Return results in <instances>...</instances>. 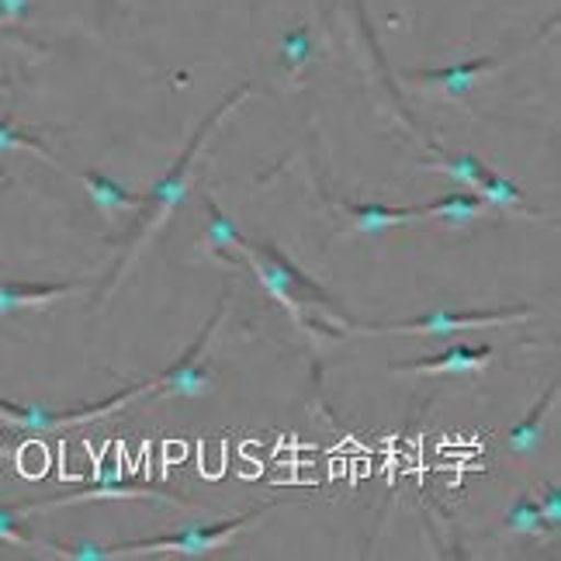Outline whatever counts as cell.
<instances>
[{
    "mask_svg": "<svg viewBox=\"0 0 561 561\" xmlns=\"http://www.w3.org/2000/svg\"><path fill=\"white\" fill-rule=\"evenodd\" d=\"M253 94V88L250 83H243V88H236L232 94H226V101L215 107V112L198 125V133L191 136V142L184 146V153L178 157V163L167 170V174L149 187L146 194H139V205H136V222H133V229H128V236H125V250H122V261H118V267H115V274H112V285H107V291H112L118 280H122V274H125V267L136 261V253L153 240V232L170 219V211H174L181 202H184V194H187V181H191V170H194V160H198V153H202V146H205V139L219 128L229 115H232V107H240L247 98Z\"/></svg>",
    "mask_w": 561,
    "mask_h": 561,
    "instance_id": "cell-1",
    "label": "cell"
},
{
    "mask_svg": "<svg viewBox=\"0 0 561 561\" xmlns=\"http://www.w3.org/2000/svg\"><path fill=\"white\" fill-rule=\"evenodd\" d=\"M240 250L247 253V261H250L256 280H261V285L280 301V306L288 309V316H291L306 333H316V330H319V322L309 316L312 309H319V312L327 309V312H333L336 319H343L340 309H336V301H333L327 291H322L312 277L301 274L280 250H274L271 243H250V240H243Z\"/></svg>",
    "mask_w": 561,
    "mask_h": 561,
    "instance_id": "cell-2",
    "label": "cell"
},
{
    "mask_svg": "<svg viewBox=\"0 0 561 561\" xmlns=\"http://www.w3.org/2000/svg\"><path fill=\"white\" fill-rule=\"evenodd\" d=\"M264 510H250L243 516H232L222 524H202V527H184L163 537H146V541L133 545H115L118 558H146V554H174V558H205L219 548H229V541L240 534L247 524H253Z\"/></svg>",
    "mask_w": 561,
    "mask_h": 561,
    "instance_id": "cell-3",
    "label": "cell"
},
{
    "mask_svg": "<svg viewBox=\"0 0 561 561\" xmlns=\"http://www.w3.org/2000/svg\"><path fill=\"white\" fill-rule=\"evenodd\" d=\"M534 309L530 306H510V309H482V312H423L405 322H388V327H360V333H416V336H455L461 330L474 327H503V322L527 319Z\"/></svg>",
    "mask_w": 561,
    "mask_h": 561,
    "instance_id": "cell-4",
    "label": "cell"
},
{
    "mask_svg": "<svg viewBox=\"0 0 561 561\" xmlns=\"http://www.w3.org/2000/svg\"><path fill=\"white\" fill-rule=\"evenodd\" d=\"M149 385V381H146ZM146 385H133L125 388V392L104 399V402H94V405H83V409H42V405H14V402H4L0 399V416L11 420L14 426L21 430H32V434H46V430H59V426H73V423H88V420H98L104 413H112L122 402H133L139 396H146Z\"/></svg>",
    "mask_w": 561,
    "mask_h": 561,
    "instance_id": "cell-5",
    "label": "cell"
},
{
    "mask_svg": "<svg viewBox=\"0 0 561 561\" xmlns=\"http://www.w3.org/2000/svg\"><path fill=\"white\" fill-rule=\"evenodd\" d=\"M222 316H226V301L219 306V312H215V319L202 330V336L191 343V351L174 364V368H167L157 381L146 385V396H157V399L184 396V399H191V396H205L208 392V388H211V375L205 368V351H208L215 330H219Z\"/></svg>",
    "mask_w": 561,
    "mask_h": 561,
    "instance_id": "cell-6",
    "label": "cell"
},
{
    "mask_svg": "<svg viewBox=\"0 0 561 561\" xmlns=\"http://www.w3.org/2000/svg\"><path fill=\"white\" fill-rule=\"evenodd\" d=\"M94 500H163L170 506H187V500H181V495L160 492L153 485L122 482V479H98L94 485L80 489V492H70V495H59V500H42V503L21 506V513H28V510H53V506H73V503H94Z\"/></svg>",
    "mask_w": 561,
    "mask_h": 561,
    "instance_id": "cell-7",
    "label": "cell"
},
{
    "mask_svg": "<svg viewBox=\"0 0 561 561\" xmlns=\"http://www.w3.org/2000/svg\"><path fill=\"white\" fill-rule=\"evenodd\" d=\"M492 360V347H465L455 343L440 354H430L423 360H409V364H392V371H409V375H468L479 371Z\"/></svg>",
    "mask_w": 561,
    "mask_h": 561,
    "instance_id": "cell-8",
    "label": "cell"
},
{
    "mask_svg": "<svg viewBox=\"0 0 561 561\" xmlns=\"http://www.w3.org/2000/svg\"><path fill=\"white\" fill-rule=\"evenodd\" d=\"M88 285L83 280H62V285H32V280H8L0 285V316L25 312V309H46L53 301L77 295Z\"/></svg>",
    "mask_w": 561,
    "mask_h": 561,
    "instance_id": "cell-9",
    "label": "cell"
},
{
    "mask_svg": "<svg viewBox=\"0 0 561 561\" xmlns=\"http://www.w3.org/2000/svg\"><path fill=\"white\" fill-rule=\"evenodd\" d=\"M506 67L503 59H492V56H479V59H468V62H455V67H444V70H416L413 80L420 83H430V88L444 91L447 98H461L465 91L474 88V80L482 73H492Z\"/></svg>",
    "mask_w": 561,
    "mask_h": 561,
    "instance_id": "cell-10",
    "label": "cell"
},
{
    "mask_svg": "<svg viewBox=\"0 0 561 561\" xmlns=\"http://www.w3.org/2000/svg\"><path fill=\"white\" fill-rule=\"evenodd\" d=\"M554 399H558V381H551L548 392L537 399V405L530 409V413L510 430V437H506L510 450H537L545 444V423H548L551 409H554Z\"/></svg>",
    "mask_w": 561,
    "mask_h": 561,
    "instance_id": "cell-11",
    "label": "cell"
},
{
    "mask_svg": "<svg viewBox=\"0 0 561 561\" xmlns=\"http://www.w3.org/2000/svg\"><path fill=\"white\" fill-rule=\"evenodd\" d=\"M343 211H347V219L357 232H381V229H392V226H405L420 219V205L416 208H388V205H351L343 202L340 205Z\"/></svg>",
    "mask_w": 561,
    "mask_h": 561,
    "instance_id": "cell-12",
    "label": "cell"
},
{
    "mask_svg": "<svg viewBox=\"0 0 561 561\" xmlns=\"http://www.w3.org/2000/svg\"><path fill=\"white\" fill-rule=\"evenodd\" d=\"M485 208L489 205H485L482 194H474L468 187V191H447L444 198L430 202V205H420V215H434V219H444V222L468 226L471 219H479Z\"/></svg>",
    "mask_w": 561,
    "mask_h": 561,
    "instance_id": "cell-13",
    "label": "cell"
},
{
    "mask_svg": "<svg viewBox=\"0 0 561 561\" xmlns=\"http://www.w3.org/2000/svg\"><path fill=\"white\" fill-rule=\"evenodd\" d=\"M80 184L88 187L91 202L104 211V215H118V211H128L139 205V194L125 191L115 178L101 174V170H83L80 174Z\"/></svg>",
    "mask_w": 561,
    "mask_h": 561,
    "instance_id": "cell-14",
    "label": "cell"
},
{
    "mask_svg": "<svg viewBox=\"0 0 561 561\" xmlns=\"http://www.w3.org/2000/svg\"><path fill=\"white\" fill-rule=\"evenodd\" d=\"M474 191L482 194L489 208H503V211H513V208H516V211H524V215H537V211L527 205L524 191L516 187L513 181H506L503 174H495L492 167L482 170V178H479V184H474Z\"/></svg>",
    "mask_w": 561,
    "mask_h": 561,
    "instance_id": "cell-15",
    "label": "cell"
},
{
    "mask_svg": "<svg viewBox=\"0 0 561 561\" xmlns=\"http://www.w3.org/2000/svg\"><path fill=\"white\" fill-rule=\"evenodd\" d=\"M312 32L309 25H295L285 38H280L277 46V59H280V70H285V77H298L301 67L312 59Z\"/></svg>",
    "mask_w": 561,
    "mask_h": 561,
    "instance_id": "cell-16",
    "label": "cell"
},
{
    "mask_svg": "<svg viewBox=\"0 0 561 561\" xmlns=\"http://www.w3.org/2000/svg\"><path fill=\"white\" fill-rule=\"evenodd\" d=\"M205 211H208V226H205V250L211 253H226L229 247L240 250L243 247V232L232 226V219H226L222 208L215 205L211 198H205Z\"/></svg>",
    "mask_w": 561,
    "mask_h": 561,
    "instance_id": "cell-17",
    "label": "cell"
},
{
    "mask_svg": "<svg viewBox=\"0 0 561 561\" xmlns=\"http://www.w3.org/2000/svg\"><path fill=\"white\" fill-rule=\"evenodd\" d=\"M503 524H506V530H513V534H534V537H545V534L551 530L534 495H520V500H516V503L510 506V513H506V520H503Z\"/></svg>",
    "mask_w": 561,
    "mask_h": 561,
    "instance_id": "cell-18",
    "label": "cell"
},
{
    "mask_svg": "<svg viewBox=\"0 0 561 561\" xmlns=\"http://www.w3.org/2000/svg\"><path fill=\"white\" fill-rule=\"evenodd\" d=\"M434 157L440 160L437 167L444 170L450 181H458L461 187H471V191H474V184H479L482 170L489 167V163H482L474 153H444V149H434Z\"/></svg>",
    "mask_w": 561,
    "mask_h": 561,
    "instance_id": "cell-19",
    "label": "cell"
},
{
    "mask_svg": "<svg viewBox=\"0 0 561 561\" xmlns=\"http://www.w3.org/2000/svg\"><path fill=\"white\" fill-rule=\"evenodd\" d=\"M8 149H32V153H38L46 163L59 167V163H56V157H53V149H49L46 142H42L38 136L25 133V128H18L11 115L0 118V153H8Z\"/></svg>",
    "mask_w": 561,
    "mask_h": 561,
    "instance_id": "cell-20",
    "label": "cell"
},
{
    "mask_svg": "<svg viewBox=\"0 0 561 561\" xmlns=\"http://www.w3.org/2000/svg\"><path fill=\"white\" fill-rule=\"evenodd\" d=\"M35 548L49 551L56 558H70V561H112L118 558L115 545L104 548V545H94V541H73V545H59V541H38Z\"/></svg>",
    "mask_w": 561,
    "mask_h": 561,
    "instance_id": "cell-21",
    "label": "cell"
},
{
    "mask_svg": "<svg viewBox=\"0 0 561 561\" xmlns=\"http://www.w3.org/2000/svg\"><path fill=\"white\" fill-rule=\"evenodd\" d=\"M0 541L18 545V548H35L38 541L25 530V520H21V506H4L0 503Z\"/></svg>",
    "mask_w": 561,
    "mask_h": 561,
    "instance_id": "cell-22",
    "label": "cell"
},
{
    "mask_svg": "<svg viewBox=\"0 0 561 561\" xmlns=\"http://www.w3.org/2000/svg\"><path fill=\"white\" fill-rule=\"evenodd\" d=\"M537 506H541L548 527L558 530V527H561V489H558L554 482L541 485V495H537Z\"/></svg>",
    "mask_w": 561,
    "mask_h": 561,
    "instance_id": "cell-23",
    "label": "cell"
},
{
    "mask_svg": "<svg viewBox=\"0 0 561 561\" xmlns=\"http://www.w3.org/2000/svg\"><path fill=\"white\" fill-rule=\"evenodd\" d=\"M28 21V0H0V28H18Z\"/></svg>",
    "mask_w": 561,
    "mask_h": 561,
    "instance_id": "cell-24",
    "label": "cell"
}]
</instances>
